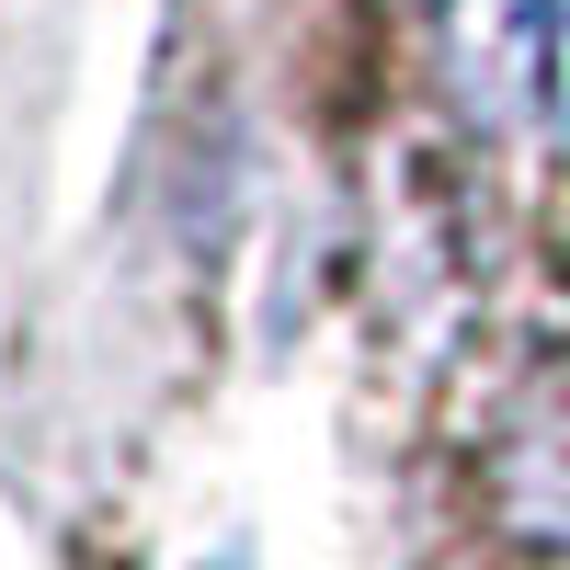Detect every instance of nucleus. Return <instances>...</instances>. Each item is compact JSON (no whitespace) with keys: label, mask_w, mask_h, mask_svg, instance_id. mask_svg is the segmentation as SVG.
<instances>
[{"label":"nucleus","mask_w":570,"mask_h":570,"mask_svg":"<svg viewBox=\"0 0 570 570\" xmlns=\"http://www.w3.org/2000/svg\"><path fill=\"white\" fill-rule=\"evenodd\" d=\"M548 80V0H456V104L513 126Z\"/></svg>","instance_id":"nucleus-2"},{"label":"nucleus","mask_w":570,"mask_h":570,"mask_svg":"<svg viewBox=\"0 0 570 570\" xmlns=\"http://www.w3.org/2000/svg\"><path fill=\"white\" fill-rule=\"evenodd\" d=\"M548 115L570 137V0H548Z\"/></svg>","instance_id":"nucleus-3"},{"label":"nucleus","mask_w":570,"mask_h":570,"mask_svg":"<svg viewBox=\"0 0 570 570\" xmlns=\"http://www.w3.org/2000/svg\"><path fill=\"white\" fill-rule=\"evenodd\" d=\"M195 570H240V559H195Z\"/></svg>","instance_id":"nucleus-4"},{"label":"nucleus","mask_w":570,"mask_h":570,"mask_svg":"<svg viewBox=\"0 0 570 570\" xmlns=\"http://www.w3.org/2000/svg\"><path fill=\"white\" fill-rule=\"evenodd\" d=\"M491 502L513 537L570 548V354H537L491 422Z\"/></svg>","instance_id":"nucleus-1"}]
</instances>
